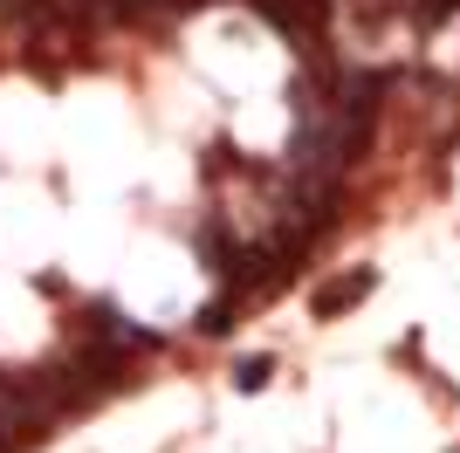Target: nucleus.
I'll return each mask as SVG.
<instances>
[{
	"label": "nucleus",
	"instance_id": "obj_3",
	"mask_svg": "<svg viewBox=\"0 0 460 453\" xmlns=\"http://www.w3.org/2000/svg\"><path fill=\"white\" fill-rule=\"evenodd\" d=\"M192 323H199V330H207V337H227V330H234V316H227V302H213V309H199V316H192Z\"/></svg>",
	"mask_w": 460,
	"mask_h": 453
},
{
	"label": "nucleus",
	"instance_id": "obj_2",
	"mask_svg": "<svg viewBox=\"0 0 460 453\" xmlns=\"http://www.w3.org/2000/svg\"><path fill=\"white\" fill-rule=\"evenodd\" d=\"M269 371H275L269 358H241V364H234V385H241V392H261V385H269Z\"/></svg>",
	"mask_w": 460,
	"mask_h": 453
},
{
	"label": "nucleus",
	"instance_id": "obj_1",
	"mask_svg": "<svg viewBox=\"0 0 460 453\" xmlns=\"http://www.w3.org/2000/svg\"><path fill=\"white\" fill-rule=\"evenodd\" d=\"M371 289H378V275H371V268H350V275H337V282L316 289V296H309V309H316V323H330V316H344L350 302H365Z\"/></svg>",
	"mask_w": 460,
	"mask_h": 453
}]
</instances>
